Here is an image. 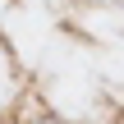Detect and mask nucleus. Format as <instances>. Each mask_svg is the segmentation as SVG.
I'll return each instance as SVG.
<instances>
[{
  "label": "nucleus",
  "instance_id": "f257e3e1",
  "mask_svg": "<svg viewBox=\"0 0 124 124\" xmlns=\"http://www.w3.org/2000/svg\"><path fill=\"white\" fill-rule=\"evenodd\" d=\"M32 124H64V120H60V115H51V110H46V115H41V120H32Z\"/></svg>",
  "mask_w": 124,
  "mask_h": 124
},
{
  "label": "nucleus",
  "instance_id": "f03ea898",
  "mask_svg": "<svg viewBox=\"0 0 124 124\" xmlns=\"http://www.w3.org/2000/svg\"><path fill=\"white\" fill-rule=\"evenodd\" d=\"M110 124H124V115H120V120H110Z\"/></svg>",
  "mask_w": 124,
  "mask_h": 124
}]
</instances>
